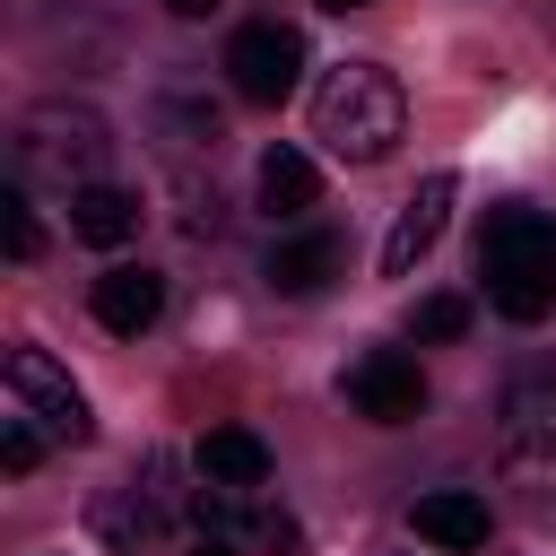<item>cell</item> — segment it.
<instances>
[{
  "instance_id": "cell-1",
  "label": "cell",
  "mask_w": 556,
  "mask_h": 556,
  "mask_svg": "<svg viewBox=\"0 0 556 556\" xmlns=\"http://www.w3.org/2000/svg\"><path fill=\"white\" fill-rule=\"evenodd\" d=\"M478 278H486V304L504 321H547L556 313V217L530 208V200L486 208V226H478Z\"/></svg>"
},
{
  "instance_id": "cell-2",
  "label": "cell",
  "mask_w": 556,
  "mask_h": 556,
  "mask_svg": "<svg viewBox=\"0 0 556 556\" xmlns=\"http://www.w3.org/2000/svg\"><path fill=\"white\" fill-rule=\"evenodd\" d=\"M408 130V96L382 61H339L321 87H313V139H330V156L348 165H382Z\"/></svg>"
},
{
  "instance_id": "cell-3",
  "label": "cell",
  "mask_w": 556,
  "mask_h": 556,
  "mask_svg": "<svg viewBox=\"0 0 556 556\" xmlns=\"http://www.w3.org/2000/svg\"><path fill=\"white\" fill-rule=\"evenodd\" d=\"M104 148H113V130L87 104H35V113H17V139H9L17 182H52V191H87Z\"/></svg>"
},
{
  "instance_id": "cell-4",
  "label": "cell",
  "mask_w": 556,
  "mask_h": 556,
  "mask_svg": "<svg viewBox=\"0 0 556 556\" xmlns=\"http://www.w3.org/2000/svg\"><path fill=\"white\" fill-rule=\"evenodd\" d=\"M226 78H235V96H243V104H287V96H295V78H304V35H295V26H278V17L243 26V35L226 43Z\"/></svg>"
},
{
  "instance_id": "cell-5",
  "label": "cell",
  "mask_w": 556,
  "mask_h": 556,
  "mask_svg": "<svg viewBox=\"0 0 556 556\" xmlns=\"http://www.w3.org/2000/svg\"><path fill=\"white\" fill-rule=\"evenodd\" d=\"M0 374H9V408H26L52 443H87V426H96V417H87L78 382H70L43 348H9V365H0Z\"/></svg>"
},
{
  "instance_id": "cell-6",
  "label": "cell",
  "mask_w": 556,
  "mask_h": 556,
  "mask_svg": "<svg viewBox=\"0 0 556 556\" xmlns=\"http://www.w3.org/2000/svg\"><path fill=\"white\" fill-rule=\"evenodd\" d=\"M348 408H356L365 426H408V417L426 408V374H417V356H400V348H365V356L348 365Z\"/></svg>"
},
{
  "instance_id": "cell-7",
  "label": "cell",
  "mask_w": 556,
  "mask_h": 556,
  "mask_svg": "<svg viewBox=\"0 0 556 556\" xmlns=\"http://www.w3.org/2000/svg\"><path fill=\"white\" fill-rule=\"evenodd\" d=\"M443 217H452V174H426V182L400 200L391 235H382V278H408V269L443 243Z\"/></svg>"
},
{
  "instance_id": "cell-8",
  "label": "cell",
  "mask_w": 556,
  "mask_h": 556,
  "mask_svg": "<svg viewBox=\"0 0 556 556\" xmlns=\"http://www.w3.org/2000/svg\"><path fill=\"white\" fill-rule=\"evenodd\" d=\"M504 443L521 452V460H556V365H521L513 382H504Z\"/></svg>"
},
{
  "instance_id": "cell-9",
  "label": "cell",
  "mask_w": 556,
  "mask_h": 556,
  "mask_svg": "<svg viewBox=\"0 0 556 556\" xmlns=\"http://www.w3.org/2000/svg\"><path fill=\"white\" fill-rule=\"evenodd\" d=\"M191 469H200L208 495H252V486H269V443L252 426H208L200 452H191Z\"/></svg>"
},
{
  "instance_id": "cell-10",
  "label": "cell",
  "mask_w": 556,
  "mask_h": 556,
  "mask_svg": "<svg viewBox=\"0 0 556 556\" xmlns=\"http://www.w3.org/2000/svg\"><path fill=\"white\" fill-rule=\"evenodd\" d=\"M156 313H165V278H156V269H139V261H113V269L96 278V321H104L113 339H139Z\"/></svg>"
},
{
  "instance_id": "cell-11",
  "label": "cell",
  "mask_w": 556,
  "mask_h": 556,
  "mask_svg": "<svg viewBox=\"0 0 556 556\" xmlns=\"http://www.w3.org/2000/svg\"><path fill=\"white\" fill-rule=\"evenodd\" d=\"M339 261H348V252H339V235H330V226H313V235L269 243V269H261V278H269L278 295H321V287L339 278Z\"/></svg>"
},
{
  "instance_id": "cell-12",
  "label": "cell",
  "mask_w": 556,
  "mask_h": 556,
  "mask_svg": "<svg viewBox=\"0 0 556 556\" xmlns=\"http://www.w3.org/2000/svg\"><path fill=\"white\" fill-rule=\"evenodd\" d=\"M486 530H495V513H486V495H469V486H434V495H417V539L426 547H486Z\"/></svg>"
},
{
  "instance_id": "cell-13",
  "label": "cell",
  "mask_w": 556,
  "mask_h": 556,
  "mask_svg": "<svg viewBox=\"0 0 556 556\" xmlns=\"http://www.w3.org/2000/svg\"><path fill=\"white\" fill-rule=\"evenodd\" d=\"M70 235L96 243V252H113V243L139 235V200L113 191V182H87V191H70Z\"/></svg>"
},
{
  "instance_id": "cell-14",
  "label": "cell",
  "mask_w": 556,
  "mask_h": 556,
  "mask_svg": "<svg viewBox=\"0 0 556 556\" xmlns=\"http://www.w3.org/2000/svg\"><path fill=\"white\" fill-rule=\"evenodd\" d=\"M313 191H321V174H313L304 148H269V156H261V208H269V217H304Z\"/></svg>"
},
{
  "instance_id": "cell-15",
  "label": "cell",
  "mask_w": 556,
  "mask_h": 556,
  "mask_svg": "<svg viewBox=\"0 0 556 556\" xmlns=\"http://www.w3.org/2000/svg\"><path fill=\"white\" fill-rule=\"evenodd\" d=\"M156 122L174 130V148H217V139H226V122H217V104H208V96H165V104H156Z\"/></svg>"
},
{
  "instance_id": "cell-16",
  "label": "cell",
  "mask_w": 556,
  "mask_h": 556,
  "mask_svg": "<svg viewBox=\"0 0 556 556\" xmlns=\"http://www.w3.org/2000/svg\"><path fill=\"white\" fill-rule=\"evenodd\" d=\"M43 443H52V434H43L26 408L0 417V469H9V478H35V469H43Z\"/></svg>"
},
{
  "instance_id": "cell-17",
  "label": "cell",
  "mask_w": 556,
  "mask_h": 556,
  "mask_svg": "<svg viewBox=\"0 0 556 556\" xmlns=\"http://www.w3.org/2000/svg\"><path fill=\"white\" fill-rule=\"evenodd\" d=\"M0 226H9V261H35V252H43V226H35L26 182H9V191H0Z\"/></svg>"
},
{
  "instance_id": "cell-18",
  "label": "cell",
  "mask_w": 556,
  "mask_h": 556,
  "mask_svg": "<svg viewBox=\"0 0 556 556\" xmlns=\"http://www.w3.org/2000/svg\"><path fill=\"white\" fill-rule=\"evenodd\" d=\"M408 330H417V339H460V330H469V304H460V295H426Z\"/></svg>"
},
{
  "instance_id": "cell-19",
  "label": "cell",
  "mask_w": 556,
  "mask_h": 556,
  "mask_svg": "<svg viewBox=\"0 0 556 556\" xmlns=\"http://www.w3.org/2000/svg\"><path fill=\"white\" fill-rule=\"evenodd\" d=\"M174 17H208V9H226V0H165Z\"/></svg>"
},
{
  "instance_id": "cell-20",
  "label": "cell",
  "mask_w": 556,
  "mask_h": 556,
  "mask_svg": "<svg viewBox=\"0 0 556 556\" xmlns=\"http://www.w3.org/2000/svg\"><path fill=\"white\" fill-rule=\"evenodd\" d=\"M191 556H235V547H226V539H208V547H191Z\"/></svg>"
},
{
  "instance_id": "cell-21",
  "label": "cell",
  "mask_w": 556,
  "mask_h": 556,
  "mask_svg": "<svg viewBox=\"0 0 556 556\" xmlns=\"http://www.w3.org/2000/svg\"><path fill=\"white\" fill-rule=\"evenodd\" d=\"M321 9H365V0H321Z\"/></svg>"
}]
</instances>
